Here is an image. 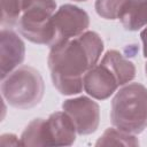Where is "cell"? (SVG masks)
<instances>
[{"mask_svg":"<svg viewBox=\"0 0 147 147\" xmlns=\"http://www.w3.org/2000/svg\"><path fill=\"white\" fill-rule=\"evenodd\" d=\"M126 0H96L95 10L99 16L106 20H115L118 17L121 8Z\"/></svg>","mask_w":147,"mask_h":147,"instance_id":"14","label":"cell"},{"mask_svg":"<svg viewBox=\"0 0 147 147\" xmlns=\"http://www.w3.org/2000/svg\"><path fill=\"white\" fill-rule=\"evenodd\" d=\"M96 146H138L139 140L129 132L119 129L109 127L99 138L95 144Z\"/></svg>","mask_w":147,"mask_h":147,"instance_id":"12","label":"cell"},{"mask_svg":"<svg viewBox=\"0 0 147 147\" xmlns=\"http://www.w3.org/2000/svg\"><path fill=\"white\" fill-rule=\"evenodd\" d=\"M62 108L72 119L78 134H91L98 129L100 109L99 105L92 99L87 96L68 99L62 103Z\"/></svg>","mask_w":147,"mask_h":147,"instance_id":"7","label":"cell"},{"mask_svg":"<svg viewBox=\"0 0 147 147\" xmlns=\"http://www.w3.org/2000/svg\"><path fill=\"white\" fill-rule=\"evenodd\" d=\"M72 1H77V2H82V1H86V0H72Z\"/></svg>","mask_w":147,"mask_h":147,"instance_id":"16","label":"cell"},{"mask_svg":"<svg viewBox=\"0 0 147 147\" xmlns=\"http://www.w3.org/2000/svg\"><path fill=\"white\" fill-rule=\"evenodd\" d=\"M140 36H141V40H142V45H144V56L147 59V28L145 30H142Z\"/></svg>","mask_w":147,"mask_h":147,"instance_id":"15","label":"cell"},{"mask_svg":"<svg viewBox=\"0 0 147 147\" xmlns=\"http://www.w3.org/2000/svg\"><path fill=\"white\" fill-rule=\"evenodd\" d=\"M25 55V46L22 39L11 30L2 29L0 34V74L1 79L6 78Z\"/></svg>","mask_w":147,"mask_h":147,"instance_id":"9","label":"cell"},{"mask_svg":"<svg viewBox=\"0 0 147 147\" xmlns=\"http://www.w3.org/2000/svg\"><path fill=\"white\" fill-rule=\"evenodd\" d=\"M117 18L125 30H139L147 24V0H126Z\"/></svg>","mask_w":147,"mask_h":147,"instance_id":"10","label":"cell"},{"mask_svg":"<svg viewBox=\"0 0 147 147\" xmlns=\"http://www.w3.org/2000/svg\"><path fill=\"white\" fill-rule=\"evenodd\" d=\"M101 62L103 64H106L115 74V76L118 79L119 86L125 85L126 83L132 80L136 76L134 64L131 61L126 60L119 52H117L115 49L108 51L103 55Z\"/></svg>","mask_w":147,"mask_h":147,"instance_id":"11","label":"cell"},{"mask_svg":"<svg viewBox=\"0 0 147 147\" xmlns=\"http://www.w3.org/2000/svg\"><path fill=\"white\" fill-rule=\"evenodd\" d=\"M102 51L103 41L93 31L52 45L47 62L56 90L64 95L82 92L83 77L98 63Z\"/></svg>","mask_w":147,"mask_h":147,"instance_id":"1","label":"cell"},{"mask_svg":"<svg viewBox=\"0 0 147 147\" xmlns=\"http://www.w3.org/2000/svg\"><path fill=\"white\" fill-rule=\"evenodd\" d=\"M1 23L2 25H13L22 14L24 0H1Z\"/></svg>","mask_w":147,"mask_h":147,"instance_id":"13","label":"cell"},{"mask_svg":"<svg viewBox=\"0 0 147 147\" xmlns=\"http://www.w3.org/2000/svg\"><path fill=\"white\" fill-rule=\"evenodd\" d=\"M145 70H146V76H147V63H146V67H145Z\"/></svg>","mask_w":147,"mask_h":147,"instance_id":"17","label":"cell"},{"mask_svg":"<svg viewBox=\"0 0 147 147\" xmlns=\"http://www.w3.org/2000/svg\"><path fill=\"white\" fill-rule=\"evenodd\" d=\"M45 92L39 71L30 65H22L2 79V98L14 108L29 109L37 106Z\"/></svg>","mask_w":147,"mask_h":147,"instance_id":"4","label":"cell"},{"mask_svg":"<svg viewBox=\"0 0 147 147\" xmlns=\"http://www.w3.org/2000/svg\"><path fill=\"white\" fill-rule=\"evenodd\" d=\"M111 123L115 127L137 134L147 126V88L132 83L122 87L113 99Z\"/></svg>","mask_w":147,"mask_h":147,"instance_id":"2","label":"cell"},{"mask_svg":"<svg viewBox=\"0 0 147 147\" xmlns=\"http://www.w3.org/2000/svg\"><path fill=\"white\" fill-rule=\"evenodd\" d=\"M84 90L92 98L105 100L109 98L119 86L115 74L102 62L91 68L83 77Z\"/></svg>","mask_w":147,"mask_h":147,"instance_id":"8","label":"cell"},{"mask_svg":"<svg viewBox=\"0 0 147 147\" xmlns=\"http://www.w3.org/2000/svg\"><path fill=\"white\" fill-rule=\"evenodd\" d=\"M76 126L65 111H56L47 119L36 118L21 137L22 146H70L76 139Z\"/></svg>","mask_w":147,"mask_h":147,"instance_id":"3","label":"cell"},{"mask_svg":"<svg viewBox=\"0 0 147 147\" xmlns=\"http://www.w3.org/2000/svg\"><path fill=\"white\" fill-rule=\"evenodd\" d=\"M90 24L85 10L74 5H62L52 17L53 44L82 34Z\"/></svg>","mask_w":147,"mask_h":147,"instance_id":"6","label":"cell"},{"mask_svg":"<svg viewBox=\"0 0 147 147\" xmlns=\"http://www.w3.org/2000/svg\"><path fill=\"white\" fill-rule=\"evenodd\" d=\"M55 9V0H24L18 18L20 32L34 44L52 46V17Z\"/></svg>","mask_w":147,"mask_h":147,"instance_id":"5","label":"cell"}]
</instances>
